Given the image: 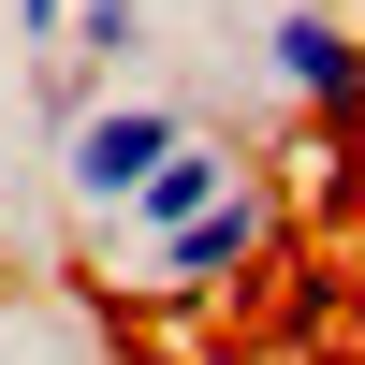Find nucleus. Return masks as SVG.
<instances>
[{
	"label": "nucleus",
	"mask_w": 365,
	"mask_h": 365,
	"mask_svg": "<svg viewBox=\"0 0 365 365\" xmlns=\"http://www.w3.org/2000/svg\"><path fill=\"white\" fill-rule=\"evenodd\" d=\"M103 365H175V351H103Z\"/></svg>",
	"instance_id": "obj_8"
},
{
	"label": "nucleus",
	"mask_w": 365,
	"mask_h": 365,
	"mask_svg": "<svg viewBox=\"0 0 365 365\" xmlns=\"http://www.w3.org/2000/svg\"><path fill=\"white\" fill-rule=\"evenodd\" d=\"M146 44H161V0H73V29H58L88 88H146Z\"/></svg>",
	"instance_id": "obj_5"
},
{
	"label": "nucleus",
	"mask_w": 365,
	"mask_h": 365,
	"mask_svg": "<svg viewBox=\"0 0 365 365\" xmlns=\"http://www.w3.org/2000/svg\"><path fill=\"white\" fill-rule=\"evenodd\" d=\"M29 103H44V132H73V117H88V103H103V88H88V73H73V58H44V73H29Z\"/></svg>",
	"instance_id": "obj_6"
},
{
	"label": "nucleus",
	"mask_w": 365,
	"mask_h": 365,
	"mask_svg": "<svg viewBox=\"0 0 365 365\" xmlns=\"http://www.w3.org/2000/svg\"><path fill=\"white\" fill-rule=\"evenodd\" d=\"M205 117L175 103V88H103V103L73 117V132H58V205H73L88 234H117V205L146 190V175L175 161V146H190Z\"/></svg>",
	"instance_id": "obj_1"
},
{
	"label": "nucleus",
	"mask_w": 365,
	"mask_h": 365,
	"mask_svg": "<svg viewBox=\"0 0 365 365\" xmlns=\"http://www.w3.org/2000/svg\"><path fill=\"white\" fill-rule=\"evenodd\" d=\"M234 175H249V161H234V146H220V132H190V146H175V161H161V175H146V190H132V205H117V234H132V249H161V234H190V220H205V205H220V190H234Z\"/></svg>",
	"instance_id": "obj_4"
},
{
	"label": "nucleus",
	"mask_w": 365,
	"mask_h": 365,
	"mask_svg": "<svg viewBox=\"0 0 365 365\" xmlns=\"http://www.w3.org/2000/svg\"><path fill=\"white\" fill-rule=\"evenodd\" d=\"M263 249H278V190H263V175H234L190 234H161V249H146V292H175V307H190V292H234V278H263Z\"/></svg>",
	"instance_id": "obj_2"
},
{
	"label": "nucleus",
	"mask_w": 365,
	"mask_h": 365,
	"mask_svg": "<svg viewBox=\"0 0 365 365\" xmlns=\"http://www.w3.org/2000/svg\"><path fill=\"white\" fill-rule=\"evenodd\" d=\"M263 73H278L307 117H365V29L336 15V0H292V15H263Z\"/></svg>",
	"instance_id": "obj_3"
},
{
	"label": "nucleus",
	"mask_w": 365,
	"mask_h": 365,
	"mask_svg": "<svg viewBox=\"0 0 365 365\" xmlns=\"http://www.w3.org/2000/svg\"><path fill=\"white\" fill-rule=\"evenodd\" d=\"M15 29H29V58H58V29H73V0H15Z\"/></svg>",
	"instance_id": "obj_7"
}]
</instances>
